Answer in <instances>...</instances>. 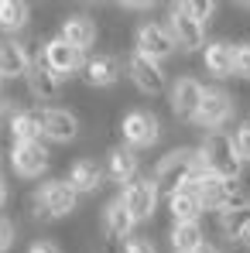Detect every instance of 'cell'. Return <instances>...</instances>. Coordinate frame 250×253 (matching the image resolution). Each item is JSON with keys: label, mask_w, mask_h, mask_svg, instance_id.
I'll return each instance as SVG.
<instances>
[{"label": "cell", "mask_w": 250, "mask_h": 253, "mask_svg": "<svg viewBox=\"0 0 250 253\" xmlns=\"http://www.w3.org/2000/svg\"><path fill=\"white\" fill-rule=\"evenodd\" d=\"M209 171L202 165V154H199V147H189V144H182V147H171L168 154L158 158V165L151 171V181L158 185V195H175L178 188H185V185H196L199 178H206Z\"/></svg>", "instance_id": "cell-1"}, {"label": "cell", "mask_w": 250, "mask_h": 253, "mask_svg": "<svg viewBox=\"0 0 250 253\" xmlns=\"http://www.w3.org/2000/svg\"><path fill=\"white\" fill-rule=\"evenodd\" d=\"M199 154H202V165H206V171L212 178H219V181L244 178V161H240V154L233 147V133H226V130L206 133L202 144H199Z\"/></svg>", "instance_id": "cell-2"}, {"label": "cell", "mask_w": 250, "mask_h": 253, "mask_svg": "<svg viewBox=\"0 0 250 253\" xmlns=\"http://www.w3.org/2000/svg\"><path fill=\"white\" fill-rule=\"evenodd\" d=\"M117 130H120L124 147H130V151H144V147H154L161 140V120L151 110H127Z\"/></svg>", "instance_id": "cell-3"}, {"label": "cell", "mask_w": 250, "mask_h": 253, "mask_svg": "<svg viewBox=\"0 0 250 253\" xmlns=\"http://www.w3.org/2000/svg\"><path fill=\"white\" fill-rule=\"evenodd\" d=\"M233 110H237V99H233L230 89H223V85H206V89H202L199 113H196L192 126H199V130L212 133V130H219V126L233 117Z\"/></svg>", "instance_id": "cell-4"}, {"label": "cell", "mask_w": 250, "mask_h": 253, "mask_svg": "<svg viewBox=\"0 0 250 253\" xmlns=\"http://www.w3.org/2000/svg\"><path fill=\"white\" fill-rule=\"evenodd\" d=\"M120 202H124V209L134 215V222H148V219H154V212H158V185L151 181V174H137L130 185L120 188V195H117Z\"/></svg>", "instance_id": "cell-5"}, {"label": "cell", "mask_w": 250, "mask_h": 253, "mask_svg": "<svg viewBox=\"0 0 250 253\" xmlns=\"http://www.w3.org/2000/svg\"><path fill=\"white\" fill-rule=\"evenodd\" d=\"M134 51L161 65L178 48H175V42H171V35H168V28L161 21H144V24L134 28Z\"/></svg>", "instance_id": "cell-6"}, {"label": "cell", "mask_w": 250, "mask_h": 253, "mask_svg": "<svg viewBox=\"0 0 250 253\" xmlns=\"http://www.w3.org/2000/svg\"><path fill=\"white\" fill-rule=\"evenodd\" d=\"M38 58H42L58 79H72V76H79V69H83V62H86L83 51L72 48V44H65L58 35H51V38H45V42H42Z\"/></svg>", "instance_id": "cell-7"}, {"label": "cell", "mask_w": 250, "mask_h": 253, "mask_svg": "<svg viewBox=\"0 0 250 253\" xmlns=\"http://www.w3.org/2000/svg\"><path fill=\"white\" fill-rule=\"evenodd\" d=\"M38 117H42V140L51 144H72L83 124H79V113L65 110V106H38Z\"/></svg>", "instance_id": "cell-8"}, {"label": "cell", "mask_w": 250, "mask_h": 253, "mask_svg": "<svg viewBox=\"0 0 250 253\" xmlns=\"http://www.w3.org/2000/svg\"><path fill=\"white\" fill-rule=\"evenodd\" d=\"M10 168L17 178H42L51 168V151L45 140H31V144H10Z\"/></svg>", "instance_id": "cell-9"}, {"label": "cell", "mask_w": 250, "mask_h": 253, "mask_svg": "<svg viewBox=\"0 0 250 253\" xmlns=\"http://www.w3.org/2000/svg\"><path fill=\"white\" fill-rule=\"evenodd\" d=\"M127 76H130V83H134V89H137L141 96H165L168 92L165 69H161L158 62L137 55V51L127 55Z\"/></svg>", "instance_id": "cell-10"}, {"label": "cell", "mask_w": 250, "mask_h": 253, "mask_svg": "<svg viewBox=\"0 0 250 253\" xmlns=\"http://www.w3.org/2000/svg\"><path fill=\"white\" fill-rule=\"evenodd\" d=\"M165 28H168V35H171V42H175L178 51H202V44H206V28L196 24V21L182 10V3H171Z\"/></svg>", "instance_id": "cell-11"}, {"label": "cell", "mask_w": 250, "mask_h": 253, "mask_svg": "<svg viewBox=\"0 0 250 253\" xmlns=\"http://www.w3.org/2000/svg\"><path fill=\"white\" fill-rule=\"evenodd\" d=\"M202 89H206V85L199 83L196 76H178V79H175L171 92H168V106H171L175 120H182V124H192V120H196L199 103H202Z\"/></svg>", "instance_id": "cell-12"}, {"label": "cell", "mask_w": 250, "mask_h": 253, "mask_svg": "<svg viewBox=\"0 0 250 253\" xmlns=\"http://www.w3.org/2000/svg\"><path fill=\"white\" fill-rule=\"evenodd\" d=\"M24 85H28L35 106H48V103L58 99V92H62V79L45 65L42 58H31V65H28V72H24Z\"/></svg>", "instance_id": "cell-13"}, {"label": "cell", "mask_w": 250, "mask_h": 253, "mask_svg": "<svg viewBox=\"0 0 250 253\" xmlns=\"http://www.w3.org/2000/svg\"><path fill=\"white\" fill-rule=\"evenodd\" d=\"M103 174H106V181H113V185H130L137 174H141V158H137V151H130L124 144H110L106 147V165H103Z\"/></svg>", "instance_id": "cell-14"}, {"label": "cell", "mask_w": 250, "mask_h": 253, "mask_svg": "<svg viewBox=\"0 0 250 253\" xmlns=\"http://www.w3.org/2000/svg\"><path fill=\"white\" fill-rule=\"evenodd\" d=\"M58 38L65 44H72V48H79L86 55L93 44L100 42V24L89 14H69V17L58 21Z\"/></svg>", "instance_id": "cell-15"}, {"label": "cell", "mask_w": 250, "mask_h": 253, "mask_svg": "<svg viewBox=\"0 0 250 253\" xmlns=\"http://www.w3.org/2000/svg\"><path fill=\"white\" fill-rule=\"evenodd\" d=\"M120 58L117 55H93L86 58L83 69H79V79H83L89 89H106V85L120 83Z\"/></svg>", "instance_id": "cell-16"}, {"label": "cell", "mask_w": 250, "mask_h": 253, "mask_svg": "<svg viewBox=\"0 0 250 253\" xmlns=\"http://www.w3.org/2000/svg\"><path fill=\"white\" fill-rule=\"evenodd\" d=\"M65 181L76 188V195H96L106 185V174H103V165L96 158H76L69 174H65Z\"/></svg>", "instance_id": "cell-17"}, {"label": "cell", "mask_w": 250, "mask_h": 253, "mask_svg": "<svg viewBox=\"0 0 250 253\" xmlns=\"http://www.w3.org/2000/svg\"><path fill=\"white\" fill-rule=\"evenodd\" d=\"M28 65H31V51L24 48V42L3 38V35H0V83L24 79Z\"/></svg>", "instance_id": "cell-18"}, {"label": "cell", "mask_w": 250, "mask_h": 253, "mask_svg": "<svg viewBox=\"0 0 250 253\" xmlns=\"http://www.w3.org/2000/svg\"><path fill=\"white\" fill-rule=\"evenodd\" d=\"M134 229H137L134 215H130V212L124 209V202L113 195V199L103 206V240H110V243H120V240H127Z\"/></svg>", "instance_id": "cell-19"}, {"label": "cell", "mask_w": 250, "mask_h": 253, "mask_svg": "<svg viewBox=\"0 0 250 253\" xmlns=\"http://www.w3.org/2000/svg\"><path fill=\"white\" fill-rule=\"evenodd\" d=\"M7 133H10V144L42 140V117H38V106L10 110V113H7Z\"/></svg>", "instance_id": "cell-20"}, {"label": "cell", "mask_w": 250, "mask_h": 253, "mask_svg": "<svg viewBox=\"0 0 250 253\" xmlns=\"http://www.w3.org/2000/svg\"><path fill=\"white\" fill-rule=\"evenodd\" d=\"M202 202H199V192L196 185H185L178 188L175 195H168V219L171 222H199L202 219Z\"/></svg>", "instance_id": "cell-21"}, {"label": "cell", "mask_w": 250, "mask_h": 253, "mask_svg": "<svg viewBox=\"0 0 250 253\" xmlns=\"http://www.w3.org/2000/svg\"><path fill=\"white\" fill-rule=\"evenodd\" d=\"M202 65L212 79H230L233 76V44L219 42V38L206 42L202 44Z\"/></svg>", "instance_id": "cell-22"}, {"label": "cell", "mask_w": 250, "mask_h": 253, "mask_svg": "<svg viewBox=\"0 0 250 253\" xmlns=\"http://www.w3.org/2000/svg\"><path fill=\"white\" fill-rule=\"evenodd\" d=\"M31 24V7L24 0H0V35L14 38Z\"/></svg>", "instance_id": "cell-23"}, {"label": "cell", "mask_w": 250, "mask_h": 253, "mask_svg": "<svg viewBox=\"0 0 250 253\" xmlns=\"http://www.w3.org/2000/svg\"><path fill=\"white\" fill-rule=\"evenodd\" d=\"M202 240H206V233H202L199 222H171L168 226V247H171V253H192Z\"/></svg>", "instance_id": "cell-24"}, {"label": "cell", "mask_w": 250, "mask_h": 253, "mask_svg": "<svg viewBox=\"0 0 250 253\" xmlns=\"http://www.w3.org/2000/svg\"><path fill=\"white\" fill-rule=\"evenodd\" d=\"M182 10L196 21V24H202L209 28L212 21H216V10H219V3H212V0H182Z\"/></svg>", "instance_id": "cell-25"}, {"label": "cell", "mask_w": 250, "mask_h": 253, "mask_svg": "<svg viewBox=\"0 0 250 253\" xmlns=\"http://www.w3.org/2000/svg\"><path fill=\"white\" fill-rule=\"evenodd\" d=\"M117 253H158V247H154V240H151V236H144V233H137V229H134L127 240H120Z\"/></svg>", "instance_id": "cell-26"}, {"label": "cell", "mask_w": 250, "mask_h": 253, "mask_svg": "<svg viewBox=\"0 0 250 253\" xmlns=\"http://www.w3.org/2000/svg\"><path fill=\"white\" fill-rule=\"evenodd\" d=\"M233 76L250 83V42L233 44Z\"/></svg>", "instance_id": "cell-27"}, {"label": "cell", "mask_w": 250, "mask_h": 253, "mask_svg": "<svg viewBox=\"0 0 250 253\" xmlns=\"http://www.w3.org/2000/svg\"><path fill=\"white\" fill-rule=\"evenodd\" d=\"M233 147H237V154H240V161L250 165V120L237 126V133H233Z\"/></svg>", "instance_id": "cell-28"}, {"label": "cell", "mask_w": 250, "mask_h": 253, "mask_svg": "<svg viewBox=\"0 0 250 253\" xmlns=\"http://www.w3.org/2000/svg\"><path fill=\"white\" fill-rule=\"evenodd\" d=\"M14 243H17V222L10 215H0V253L14 250Z\"/></svg>", "instance_id": "cell-29"}, {"label": "cell", "mask_w": 250, "mask_h": 253, "mask_svg": "<svg viewBox=\"0 0 250 253\" xmlns=\"http://www.w3.org/2000/svg\"><path fill=\"white\" fill-rule=\"evenodd\" d=\"M28 253H62V247H58L55 240H35V243L28 247Z\"/></svg>", "instance_id": "cell-30"}, {"label": "cell", "mask_w": 250, "mask_h": 253, "mask_svg": "<svg viewBox=\"0 0 250 253\" xmlns=\"http://www.w3.org/2000/svg\"><path fill=\"white\" fill-rule=\"evenodd\" d=\"M151 7H154L151 0H124L120 3V10H151Z\"/></svg>", "instance_id": "cell-31"}, {"label": "cell", "mask_w": 250, "mask_h": 253, "mask_svg": "<svg viewBox=\"0 0 250 253\" xmlns=\"http://www.w3.org/2000/svg\"><path fill=\"white\" fill-rule=\"evenodd\" d=\"M7 202H10V185H7V181H3V174H0V209H3Z\"/></svg>", "instance_id": "cell-32"}, {"label": "cell", "mask_w": 250, "mask_h": 253, "mask_svg": "<svg viewBox=\"0 0 250 253\" xmlns=\"http://www.w3.org/2000/svg\"><path fill=\"white\" fill-rule=\"evenodd\" d=\"M192 253H219V247H216L212 240H202V243H199V247H196Z\"/></svg>", "instance_id": "cell-33"}, {"label": "cell", "mask_w": 250, "mask_h": 253, "mask_svg": "<svg viewBox=\"0 0 250 253\" xmlns=\"http://www.w3.org/2000/svg\"><path fill=\"white\" fill-rule=\"evenodd\" d=\"M237 243H240L244 250H250V222L244 226V229H240V236H237Z\"/></svg>", "instance_id": "cell-34"}, {"label": "cell", "mask_w": 250, "mask_h": 253, "mask_svg": "<svg viewBox=\"0 0 250 253\" xmlns=\"http://www.w3.org/2000/svg\"><path fill=\"white\" fill-rule=\"evenodd\" d=\"M0 92H3V83H0ZM0 110H3V106H0Z\"/></svg>", "instance_id": "cell-35"}, {"label": "cell", "mask_w": 250, "mask_h": 253, "mask_svg": "<svg viewBox=\"0 0 250 253\" xmlns=\"http://www.w3.org/2000/svg\"><path fill=\"white\" fill-rule=\"evenodd\" d=\"M219 253H233V250H219Z\"/></svg>", "instance_id": "cell-36"}]
</instances>
